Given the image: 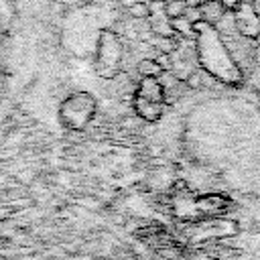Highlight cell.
Listing matches in <instances>:
<instances>
[{
  "mask_svg": "<svg viewBox=\"0 0 260 260\" xmlns=\"http://www.w3.org/2000/svg\"><path fill=\"white\" fill-rule=\"evenodd\" d=\"M93 112H95V102L85 91L73 93L61 104V120L67 122V126L71 128H83L91 120Z\"/></svg>",
  "mask_w": 260,
  "mask_h": 260,
  "instance_id": "cell-1",
  "label": "cell"
},
{
  "mask_svg": "<svg viewBox=\"0 0 260 260\" xmlns=\"http://www.w3.org/2000/svg\"><path fill=\"white\" fill-rule=\"evenodd\" d=\"M232 22L240 37L248 41H256L260 37V14L252 8L250 0H244L240 8L232 12Z\"/></svg>",
  "mask_w": 260,
  "mask_h": 260,
  "instance_id": "cell-2",
  "label": "cell"
},
{
  "mask_svg": "<svg viewBox=\"0 0 260 260\" xmlns=\"http://www.w3.org/2000/svg\"><path fill=\"white\" fill-rule=\"evenodd\" d=\"M136 98L162 104L165 102V87L160 85L158 79H140L138 89H136Z\"/></svg>",
  "mask_w": 260,
  "mask_h": 260,
  "instance_id": "cell-3",
  "label": "cell"
},
{
  "mask_svg": "<svg viewBox=\"0 0 260 260\" xmlns=\"http://www.w3.org/2000/svg\"><path fill=\"white\" fill-rule=\"evenodd\" d=\"M134 108H136V114H138L142 120H146V122H158V120L162 118V104L136 98V100H134Z\"/></svg>",
  "mask_w": 260,
  "mask_h": 260,
  "instance_id": "cell-4",
  "label": "cell"
},
{
  "mask_svg": "<svg viewBox=\"0 0 260 260\" xmlns=\"http://www.w3.org/2000/svg\"><path fill=\"white\" fill-rule=\"evenodd\" d=\"M199 12H201V22H205L209 26H215L225 14V10L215 0H207L203 6H199Z\"/></svg>",
  "mask_w": 260,
  "mask_h": 260,
  "instance_id": "cell-5",
  "label": "cell"
},
{
  "mask_svg": "<svg viewBox=\"0 0 260 260\" xmlns=\"http://www.w3.org/2000/svg\"><path fill=\"white\" fill-rule=\"evenodd\" d=\"M136 69H138V73H140V77L142 79H158L160 77V73H162V69H160V65L154 61V59H142V61H138V65H136Z\"/></svg>",
  "mask_w": 260,
  "mask_h": 260,
  "instance_id": "cell-6",
  "label": "cell"
},
{
  "mask_svg": "<svg viewBox=\"0 0 260 260\" xmlns=\"http://www.w3.org/2000/svg\"><path fill=\"white\" fill-rule=\"evenodd\" d=\"M187 10L185 0H162V12L167 16V20H175L181 18Z\"/></svg>",
  "mask_w": 260,
  "mask_h": 260,
  "instance_id": "cell-7",
  "label": "cell"
},
{
  "mask_svg": "<svg viewBox=\"0 0 260 260\" xmlns=\"http://www.w3.org/2000/svg\"><path fill=\"white\" fill-rule=\"evenodd\" d=\"M171 22V30L173 32H179L183 37H193L195 35V24H191L187 18H175V20H169Z\"/></svg>",
  "mask_w": 260,
  "mask_h": 260,
  "instance_id": "cell-8",
  "label": "cell"
},
{
  "mask_svg": "<svg viewBox=\"0 0 260 260\" xmlns=\"http://www.w3.org/2000/svg\"><path fill=\"white\" fill-rule=\"evenodd\" d=\"M128 14H130L132 18L144 20V18H148V16H150V8H148V4H146V2H134V4H130V6H128Z\"/></svg>",
  "mask_w": 260,
  "mask_h": 260,
  "instance_id": "cell-9",
  "label": "cell"
},
{
  "mask_svg": "<svg viewBox=\"0 0 260 260\" xmlns=\"http://www.w3.org/2000/svg\"><path fill=\"white\" fill-rule=\"evenodd\" d=\"M154 45H156L160 55H173L175 49H177V45L171 37H158V39H154Z\"/></svg>",
  "mask_w": 260,
  "mask_h": 260,
  "instance_id": "cell-10",
  "label": "cell"
},
{
  "mask_svg": "<svg viewBox=\"0 0 260 260\" xmlns=\"http://www.w3.org/2000/svg\"><path fill=\"white\" fill-rule=\"evenodd\" d=\"M225 12H234L236 8H240V4L244 2V0H215Z\"/></svg>",
  "mask_w": 260,
  "mask_h": 260,
  "instance_id": "cell-11",
  "label": "cell"
},
{
  "mask_svg": "<svg viewBox=\"0 0 260 260\" xmlns=\"http://www.w3.org/2000/svg\"><path fill=\"white\" fill-rule=\"evenodd\" d=\"M207 0H185V4L187 6H193V8H199V6H203Z\"/></svg>",
  "mask_w": 260,
  "mask_h": 260,
  "instance_id": "cell-12",
  "label": "cell"
}]
</instances>
